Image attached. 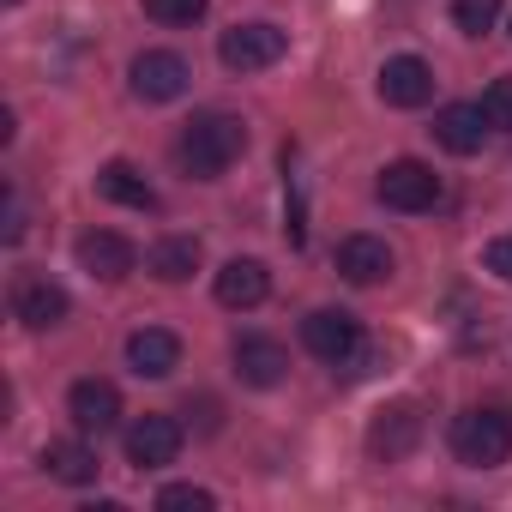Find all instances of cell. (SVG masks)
I'll return each instance as SVG.
<instances>
[{"instance_id":"obj_1","label":"cell","mask_w":512,"mask_h":512,"mask_svg":"<svg viewBox=\"0 0 512 512\" xmlns=\"http://www.w3.org/2000/svg\"><path fill=\"white\" fill-rule=\"evenodd\" d=\"M241 151H247V127H241L235 115H223V109L193 115V121L181 127V139H175V163H181L193 181H217Z\"/></svg>"},{"instance_id":"obj_2","label":"cell","mask_w":512,"mask_h":512,"mask_svg":"<svg viewBox=\"0 0 512 512\" xmlns=\"http://www.w3.org/2000/svg\"><path fill=\"white\" fill-rule=\"evenodd\" d=\"M452 458L470 470H494L512 458V410L500 404H476L464 416H452Z\"/></svg>"},{"instance_id":"obj_3","label":"cell","mask_w":512,"mask_h":512,"mask_svg":"<svg viewBox=\"0 0 512 512\" xmlns=\"http://www.w3.org/2000/svg\"><path fill=\"white\" fill-rule=\"evenodd\" d=\"M284 49H290V37H284L272 19H247V25L223 31L217 61H223L229 73H266V67H278V61H284Z\"/></svg>"},{"instance_id":"obj_4","label":"cell","mask_w":512,"mask_h":512,"mask_svg":"<svg viewBox=\"0 0 512 512\" xmlns=\"http://www.w3.org/2000/svg\"><path fill=\"white\" fill-rule=\"evenodd\" d=\"M302 344H308V356L344 368V362L362 356V320L344 314V308H314V314L302 320Z\"/></svg>"},{"instance_id":"obj_5","label":"cell","mask_w":512,"mask_h":512,"mask_svg":"<svg viewBox=\"0 0 512 512\" xmlns=\"http://www.w3.org/2000/svg\"><path fill=\"white\" fill-rule=\"evenodd\" d=\"M392 211H434V199H440V175L428 169V163H416V157H398V163H386L380 169V187H374Z\"/></svg>"},{"instance_id":"obj_6","label":"cell","mask_w":512,"mask_h":512,"mask_svg":"<svg viewBox=\"0 0 512 512\" xmlns=\"http://www.w3.org/2000/svg\"><path fill=\"white\" fill-rule=\"evenodd\" d=\"M422 446V410L416 404H386L374 422H368V452L380 464H398Z\"/></svg>"},{"instance_id":"obj_7","label":"cell","mask_w":512,"mask_h":512,"mask_svg":"<svg viewBox=\"0 0 512 512\" xmlns=\"http://www.w3.org/2000/svg\"><path fill=\"white\" fill-rule=\"evenodd\" d=\"M181 458V422L175 416H139L127 428V464L133 470H163Z\"/></svg>"},{"instance_id":"obj_8","label":"cell","mask_w":512,"mask_h":512,"mask_svg":"<svg viewBox=\"0 0 512 512\" xmlns=\"http://www.w3.org/2000/svg\"><path fill=\"white\" fill-rule=\"evenodd\" d=\"M187 61L175 55V49H145L139 61H133V97H145V103H175L181 91H187Z\"/></svg>"},{"instance_id":"obj_9","label":"cell","mask_w":512,"mask_h":512,"mask_svg":"<svg viewBox=\"0 0 512 512\" xmlns=\"http://www.w3.org/2000/svg\"><path fill=\"white\" fill-rule=\"evenodd\" d=\"M434 97V67L422 61V55H392L386 67H380V103H392V109H422Z\"/></svg>"},{"instance_id":"obj_10","label":"cell","mask_w":512,"mask_h":512,"mask_svg":"<svg viewBox=\"0 0 512 512\" xmlns=\"http://www.w3.org/2000/svg\"><path fill=\"white\" fill-rule=\"evenodd\" d=\"M67 416L79 422V434H109L115 422H121V392H115V380H73V392H67Z\"/></svg>"},{"instance_id":"obj_11","label":"cell","mask_w":512,"mask_h":512,"mask_svg":"<svg viewBox=\"0 0 512 512\" xmlns=\"http://www.w3.org/2000/svg\"><path fill=\"white\" fill-rule=\"evenodd\" d=\"M79 266H85L91 278H103V284H121V278L139 266V253H133L127 235H115V229H91V235H79Z\"/></svg>"},{"instance_id":"obj_12","label":"cell","mask_w":512,"mask_h":512,"mask_svg":"<svg viewBox=\"0 0 512 512\" xmlns=\"http://www.w3.org/2000/svg\"><path fill=\"white\" fill-rule=\"evenodd\" d=\"M392 266H398V260H392V247H386L380 235H350V241H338V278H344V284H362V290H368V284H386Z\"/></svg>"},{"instance_id":"obj_13","label":"cell","mask_w":512,"mask_h":512,"mask_svg":"<svg viewBox=\"0 0 512 512\" xmlns=\"http://www.w3.org/2000/svg\"><path fill=\"white\" fill-rule=\"evenodd\" d=\"M235 374H241V386H278L284 374H290V350L278 344V338H260V332H247V338H235Z\"/></svg>"},{"instance_id":"obj_14","label":"cell","mask_w":512,"mask_h":512,"mask_svg":"<svg viewBox=\"0 0 512 512\" xmlns=\"http://www.w3.org/2000/svg\"><path fill=\"white\" fill-rule=\"evenodd\" d=\"M13 314H19L31 332H49V326H61V320L73 314V302H67V290L49 284V278H19V290H13Z\"/></svg>"},{"instance_id":"obj_15","label":"cell","mask_w":512,"mask_h":512,"mask_svg":"<svg viewBox=\"0 0 512 512\" xmlns=\"http://www.w3.org/2000/svg\"><path fill=\"white\" fill-rule=\"evenodd\" d=\"M127 368H133L139 380H169V374L181 368V338L163 332V326L133 332V338H127Z\"/></svg>"},{"instance_id":"obj_16","label":"cell","mask_w":512,"mask_h":512,"mask_svg":"<svg viewBox=\"0 0 512 512\" xmlns=\"http://www.w3.org/2000/svg\"><path fill=\"white\" fill-rule=\"evenodd\" d=\"M217 302L223 308H235V314H247V308H260L266 296H272V272L260 266V260H229L223 272H217Z\"/></svg>"},{"instance_id":"obj_17","label":"cell","mask_w":512,"mask_h":512,"mask_svg":"<svg viewBox=\"0 0 512 512\" xmlns=\"http://www.w3.org/2000/svg\"><path fill=\"white\" fill-rule=\"evenodd\" d=\"M434 139H440L452 157H476L482 139H488V115H482V103H446V109L434 115Z\"/></svg>"},{"instance_id":"obj_18","label":"cell","mask_w":512,"mask_h":512,"mask_svg":"<svg viewBox=\"0 0 512 512\" xmlns=\"http://www.w3.org/2000/svg\"><path fill=\"white\" fill-rule=\"evenodd\" d=\"M199 260H205V253H199V235H163L157 247H151V278L157 284H187L193 272H199Z\"/></svg>"},{"instance_id":"obj_19","label":"cell","mask_w":512,"mask_h":512,"mask_svg":"<svg viewBox=\"0 0 512 512\" xmlns=\"http://www.w3.org/2000/svg\"><path fill=\"white\" fill-rule=\"evenodd\" d=\"M97 193H103V199H115V205H133V211H151V205H157L151 181H145L133 163H121V157L97 169Z\"/></svg>"},{"instance_id":"obj_20","label":"cell","mask_w":512,"mask_h":512,"mask_svg":"<svg viewBox=\"0 0 512 512\" xmlns=\"http://www.w3.org/2000/svg\"><path fill=\"white\" fill-rule=\"evenodd\" d=\"M43 470H49L55 482L85 488V482H97V452H91L85 440H49V446H43Z\"/></svg>"},{"instance_id":"obj_21","label":"cell","mask_w":512,"mask_h":512,"mask_svg":"<svg viewBox=\"0 0 512 512\" xmlns=\"http://www.w3.org/2000/svg\"><path fill=\"white\" fill-rule=\"evenodd\" d=\"M494 19H500V0H452V25L464 37H488Z\"/></svg>"},{"instance_id":"obj_22","label":"cell","mask_w":512,"mask_h":512,"mask_svg":"<svg viewBox=\"0 0 512 512\" xmlns=\"http://www.w3.org/2000/svg\"><path fill=\"white\" fill-rule=\"evenodd\" d=\"M205 7H211V0H145V19H157V25L181 31V25H199V19H205Z\"/></svg>"},{"instance_id":"obj_23","label":"cell","mask_w":512,"mask_h":512,"mask_svg":"<svg viewBox=\"0 0 512 512\" xmlns=\"http://www.w3.org/2000/svg\"><path fill=\"white\" fill-rule=\"evenodd\" d=\"M157 506H163V512H181V506L211 512V506H217V494H211V488H199V482H169V488L157 494Z\"/></svg>"},{"instance_id":"obj_24","label":"cell","mask_w":512,"mask_h":512,"mask_svg":"<svg viewBox=\"0 0 512 512\" xmlns=\"http://www.w3.org/2000/svg\"><path fill=\"white\" fill-rule=\"evenodd\" d=\"M482 115H488V127L512 133V79H494V85L482 91Z\"/></svg>"},{"instance_id":"obj_25","label":"cell","mask_w":512,"mask_h":512,"mask_svg":"<svg viewBox=\"0 0 512 512\" xmlns=\"http://www.w3.org/2000/svg\"><path fill=\"white\" fill-rule=\"evenodd\" d=\"M482 260H488V272H494L500 284H512V235H494Z\"/></svg>"}]
</instances>
